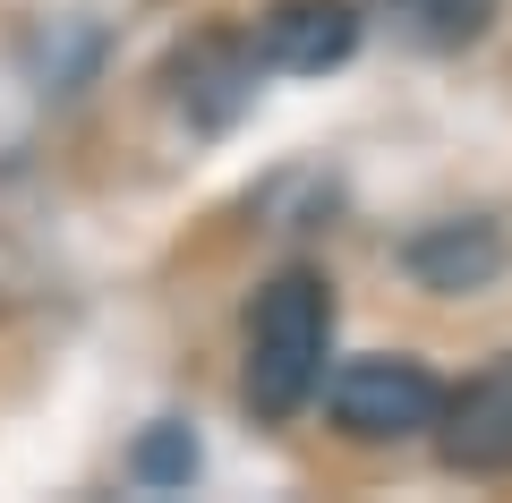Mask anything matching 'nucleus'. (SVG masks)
<instances>
[{
    "label": "nucleus",
    "instance_id": "1",
    "mask_svg": "<svg viewBox=\"0 0 512 503\" xmlns=\"http://www.w3.org/2000/svg\"><path fill=\"white\" fill-rule=\"evenodd\" d=\"M325 342H333V290L316 273H282L256 290L248 307V410L265 427L308 410V393L325 384Z\"/></svg>",
    "mask_w": 512,
    "mask_h": 503
},
{
    "label": "nucleus",
    "instance_id": "2",
    "mask_svg": "<svg viewBox=\"0 0 512 503\" xmlns=\"http://www.w3.org/2000/svg\"><path fill=\"white\" fill-rule=\"evenodd\" d=\"M444 418V384L419 359H350L333 376V427L359 444H402Z\"/></svg>",
    "mask_w": 512,
    "mask_h": 503
},
{
    "label": "nucleus",
    "instance_id": "3",
    "mask_svg": "<svg viewBox=\"0 0 512 503\" xmlns=\"http://www.w3.org/2000/svg\"><path fill=\"white\" fill-rule=\"evenodd\" d=\"M436 452H444V469H461V478H504L512 469V350L495 367H478L461 393H444Z\"/></svg>",
    "mask_w": 512,
    "mask_h": 503
},
{
    "label": "nucleus",
    "instance_id": "4",
    "mask_svg": "<svg viewBox=\"0 0 512 503\" xmlns=\"http://www.w3.org/2000/svg\"><path fill=\"white\" fill-rule=\"evenodd\" d=\"M359 52V18L342 0H282L274 18L256 26V60L282 77H325Z\"/></svg>",
    "mask_w": 512,
    "mask_h": 503
},
{
    "label": "nucleus",
    "instance_id": "5",
    "mask_svg": "<svg viewBox=\"0 0 512 503\" xmlns=\"http://www.w3.org/2000/svg\"><path fill=\"white\" fill-rule=\"evenodd\" d=\"M495 265H504V239L487 222H436L427 239H410V273L427 290H478L495 282Z\"/></svg>",
    "mask_w": 512,
    "mask_h": 503
},
{
    "label": "nucleus",
    "instance_id": "6",
    "mask_svg": "<svg viewBox=\"0 0 512 503\" xmlns=\"http://www.w3.org/2000/svg\"><path fill=\"white\" fill-rule=\"evenodd\" d=\"M384 9H393L419 43H444V52H453V43H478L487 18H495V0H384Z\"/></svg>",
    "mask_w": 512,
    "mask_h": 503
},
{
    "label": "nucleus",
    "instance_id": "7",
    "mask_svg": "<svg viewBox=\"0 0 512 503\" xmlns=\"http://www.w3.org/2000/svg\"><path fill=\"white\" fill-rule=\"evenodd\" d=\"M188 469H197L188 427H154L146 444H137V478H146V486H188Z\"/></svg>",
    "mask_w": 512,
    "mask_h": 503
}]
</instances>
